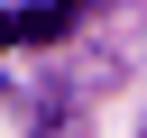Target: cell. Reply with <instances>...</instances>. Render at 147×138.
<instances>
[{
	"label": "cell",
	"instance_id": "cell-1",
	"mask_svg": "<svg viewBox=\"0 0 147 138\" xmlns=\"http://www.w3.org/2000/svg\"><path fill=\"white\" fill-rule=\"evenodd\" d=\"M83 18V0H37V9H0V46H55Z\"/></svg>",
	"mask_w": 147,
	"mask_h": 138
}]
</instances>
